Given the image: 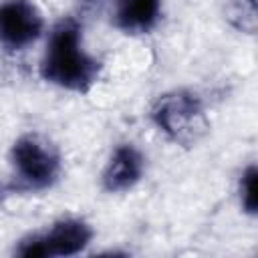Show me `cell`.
<instances>
[{"instance_id":"obj_4","label":"cell","mask_w":258,"mask_h":258,"mask_svg":"<svg viewBox=\"0 0 258 258\" xmlns=\"http://www.w3.org/2000/svg\"><path fill=\"white\" fill-rule=\"evenodd\" d=\"M93 238L89 224L81 220L56 222L50 230L28 236L16 248L18 256L24 258H50V256H73L81 252Z\"/></svg>"},{"instance_id":"obj_2","label":"cell","mask_w":258,"mask_h":258,"mask_svg":"<svg viewBox=\"0 0 258 258\" xmlns=\"http://www.w3.org/2000/svg\"><path fill=\"white\" fill-rule=\"evenodd\" d=\"M151 119L169 139L179 145H194L208 131L202 101L189 91L161 95L151 109Z\"/></svg>"},{"instance_id":"obj_5","label":"cell","mask_w":258,"mask_h":258,"mask_svg":"<svg viewBox=\"0 0 258 258\" xmlns=\"http://www.w3.org/2000/svg\"><path fill=\"white\" fill-rule=\"evenodd\" d=\"M42 32V16L30 0H4L0 4V42L20 50Z\"/></svg>"},{"instance_id":"obj_6","label":"cell","mask_w":258,"mask_h":258,"mask_svg":"<svg viewBox=\"0 0 258 258\" xmlns=\"http://www.w3.org/2000/svg\"><path fill=\"white\" fill-rule=\"evenodd\" d=\"M143 173V157L133 145H121L115 149L111 163L103 173V185L107 191H125L133 187Z\"/></svg>"},{"instance_id":"obj_3","label":"cell","mask_w":258,"mask_h":258,"mask_svg":"<svg viewBox=\"0 0 258 258\" xmlns=\"http://www.w3.org/2000/svg\"><path fill=\"white\" fill-rule=\"evenodd\" d=\"M12 163L16 181L4 189H42L50 185L58 173V155L38 135H22L12 147Z\"/></svg>"},{"instance_id":"obj_8","label":"cell","mask_w":258,"mask_h":258,"mask_svg":"<svg viewBox=\"0 0 258 258\" xmlns=\"http://www.w3.org/2000/svg\"><path fill=\"white\" fill-rule=\"evenodd\" d=\"M240 198L242 206L248 214H256V167L250 165L240 181Z\"/></svg>"},{"instance_id":"obj_1","label":"cell","mask_w":258,"mask_h":258,"mask_svg":"<svg viewBox=\"0 0 258 258\" xmlns=\"http://www.w3.org/2000/svg\"><path fill=\"white\" fill-rule=\"evenodd\" d=\"M40 73L46 81L81 93L97 81L99 62L83 50L81 26L77 20L64 18L52 28Z\"/></svg>"},{"instance_id":"obj_7","label":"cell","mask_w":258,"mask_h":258,"mask_svg":"<svg viewBox=\"0 0 258 258\" xmlns=\"http://www.w3.org/2000/svg\"><path fill=\"white\" fill-rule=\"evenodd\" d=\"M97 2V0H89ZM115 26L125 32H147L159 18V0H115Z\"/></svg>"}]
</instances>
